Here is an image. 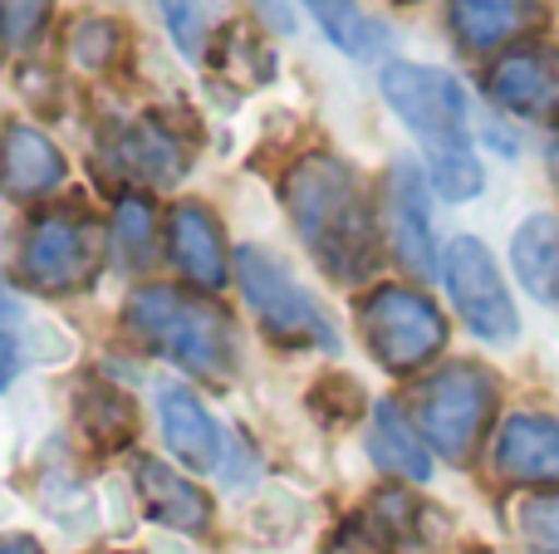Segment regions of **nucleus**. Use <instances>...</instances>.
Here are the masks:
<instances>
[{
	"mask_svg": "<svg viewBox=\"0 0 559 554\" xmlns=\"http://www.w3.org/2000/svg\"><path fill=\"white\" fill-rule=\"evenodd\" d=\"M285 206L295 231L305 236L309 255L319 261V270L338 285H358L378 270V221L368 212V196L358 186L354 167H344L329 153L299 157L285 172Z\"/></svg>",
	"mask_w": 559,
	"mask_h": 554,
	"instance_id": "obj_1",
	"label": "nucleus"
},
{
	"mask_svg": "<svg viewBox=\"0 0 559 554\" xmlns=\"http://www.w3.org/2000/svg\"><path fill=\"white\" fill-rule=\"evenodd\" d=\"M383 88L388 108L413 128V137L423 143L427 157V177L432 186L447 196V202H472L481 192L486 172L481 157L472 147V123H466V88L456 74L432 64H407V59H393L383 64Z\"/></svg>",
	"mask_w": 559,
	"mask_h": 554,
	"instance_id": "obj_2",
	"label": "nucleus"
},
{
	"mask_svg": "<svg viewBox=\"0 0 559 554\" xmlns=\"http://www.w3.org/2000/svg\"><path fill=\"white\" fill-rule=\"evenodd\" d=\"M128 329L143 344H153L157 353H167L173 363H182L187 373L206 383H226L236 369V349H231V324L216 304L192 300L182 290L167 285H147V290L128 294L123 310Z\"/></svg>",
	"mask_w": 559,
	"mask_h": 554,
	"instance_id": "obj_3",
	"label": "nucleus"
},
{
	"mask_svg": "<svg viewBox=\"0 0 559 554\" xmlns=\"http://www.w3.org/2000/svg\"><path fill=\"white\" fill-rule=\"evenodd\" d=\"M491 412H496V378L481 363H447L417 393V432L447 461L472 457L481 432L491 427Z\"/></svg>",
	"mask_w": 559,
	"mask_h": 554,
	"instance_id": "obj_4",
	"label": "nucleus"
},
{
	"mask_svg": "<svg viewBox=\"0 0 559 554\" xmlns=\"http://www.w3.org/2000/svg\"><path fill=\"white\" fill-rule=\"evenodd\" d=\"M358 329L368 339V353L388 373H417L447 344L442 310L423 290H407V285H378L358 310Z\"/></svg>",
	"mask_w": 559,
	"mask_h": 554,
	"instance_id": "obj_5",
	"label": "nucleus"
},
{
	"mask_svg": "<svg viewBox=\"0 0 559 554\" xmlns=\"http://www.w3.org/2000/svg\"><path fill=\"white\" fill-rule=\"evenodd\" d=\"M108 251V236L98 221L79 212H45L25 236V251H20V275L25 285L45 294H64L79 290L98 275Z\"/></svg>",
	"mask_w": 559,
	"mask_h": 554,
	"instance_id": "obj_6",
	"label": "nucleus"
},
{
	"mask_svg": "<svg viewBox=\"0 0 559 554\" xmlns=\"http://www.w3.org/2000/svg\"><path fill=\"white\" fill-rule=\"evenodd\" d=\"M236 280H241L246 300H251L255 320L265 324L271 339L334 349V329H329V320L319 314V304L299 290L295 275H289L271 251H261V245H241V251H236Z\"/></svg>",
	"mask_w": 559,
	"mask_h": 554,
	"instance_id": "obj_7",
	"label": "nucleus"
},
{
	"mask_svg": "<svg viewBox=\"0 0 559 554\" xmlns=\"http://www.w3.org/2000/svg\"><path fill=\"white\" fill-rule=\"evenodd\" d=\"M442 280L452 290L456 314L466 320V329L486 344H511L521 334V314L511 304L501 270H496L491 251L476 236H456L442 255Z\"/></svg>",
	"mask_w": 559,
	"mask_h": 554,
	"instance_id": "obj_8",
	"label": "nucleus"
},
{
	"mask_svg": "<svg viewBox=\"0 0 559 554\" xmlns=\"http://www.w3.org/2000/svg\"><path fill=\"white\" fill-rule=\"evenodd\" d=\"M486 94L496 108L531 123H555L559 118V45L545 39H521L501 49L486 69Z\"/></svg>",
	"mask_w": 559,
	"mask_h": 554,
	"instance_id": "obj_9",
	"label": "nucleus"
},
{
	"mask_svg": "<svg viewBox=\"0 0 559 554\" xmlns=\"http://www.w3.org/2000/svg\"><path fill=\"white\" fill-rule=\"evenodd\" d=\"M496 471L515 486L559 491V422L545 412H515L496 432Z\"/></svg>",
	"mask_w": 559,
	"mask_h": 554,
	"instance_id": "obj_10",
	"label": "nucleus"
},
{
	"mask_svg": "<svg viewBox=\"0 0 559 554\" xmlns=\"http://www.w3.org/2000/svg\"><path fill=\"white\" fill-rule=\"evenodd\" d=\"M388 241H393L397 261L413 275H437V245H432V212H427V186L413 162H397L388 177Z\"/></svg>",
	"mask_w": 559,
	"mask_h": 554,
	"instance_id": "obj_11",
	"label": "nucleus"
},
{
	"mask_svg": "<svg viewBox=\"0 0 559 554\" xmlns=\"http://www.w3.org/2000/svg\"><path fill=\"white\" fill-rule=\"evenodd\" d=\"M452 35L472 55L511 49L540 25V0H447Z\"/></svg>",
	"mask_w": 559,
	"mask_h": 554,
	"instance_id": "obj_12",
	"label": "nucleus"
},
{
	"mask_svg": "<svg viewBox=\"0 0 559 554\" xmlns=\"http://www.w3.org/2000/svg\"><path fill=\"white\" fill-rule=\"evenodd\" d=\"M64 153L49 143L39 128L29 123H10L0 137V192L15 202H35V196L55 192L64 182Z\"/></svg>",
	"mask_w": 559,
	"mask_h": 554,
	"instance_id": "obj_13",
	"label": "nucleus"
},
{
	"mask_svg": "<svg viewBox=\"0 0 559 554\" xmlns=\"http://www.w3.org/2000/svg\"><path fill=\"white\" fill-rule=\"evenodd\" d=\"M133 481H138V501H143V510L157 526H173V530H182V535H202V530L212 526V501H206V491L192 486V481H187L182 471H173L167 461L138 457Z\"/></svg>",
	"mask_w": 559,
	"mask_h": 554,
	"instance_id": "obj_14",
	"label": "nucleus"
},
{
	"mask_svg": "<svg viewBox=\"0 0 559 554\" xmlns=\"http://www.w3.org/2000/svg\"><path fill=\"white\" fill-rule=\"evenodd\" d=\"M167 245H173V261L197 290H222L226 285V241L222 226L206 206L182 202L167 216Z\"/></svg>",
	"mask_w": 559,
	"mask_h": 554,
	"instance_id": "obj_15",
	"label": "nucleus"
},
{
	"mask_svg": "<svg viewBox=\"0 0 559 554\" xmlns=\"http://www.w3.org/2000/svg\"><path fill=\"white\" fill-rule=\"evenodd\" d=\"M157 418H163L167 447H173L192 471H216L222 467V427H216L212 412H206L187 388L167 383V388L157 393Z\"/></svg>",
	"mask_w": 559,
	"mask_h": 554,
	"instance_id": "obj_16",
	"label": "nucleus"
},
{
	"mask_svg": "<svg viewBox=\"0 0 559 554\" xmlns=\"http://www.w3.org/2000/svg\"><path fill=\"white\" fill-rule=\"evenodd\" d=\"M511 265L540 304H559V216L535 212L515 226Z\"/></svg>",
	"mask_w": 559,
	"mask_h": 554,
	"instance_id": "obj_17",
	"label": "nucleus"
},
{
	"mask_svg": "<svg viewBox=\"0 0 559 554\" xmlns=\"http://www.w3.org/2000/svg\"><path fill=\"white\" fill-rule=\"evenodd\" d=\"M118 167L147 186H173L187 167V147L177 133H167L157 118H138L123 137H118Z\"/></svg>",
	"mask_w": 559,
	"mask_h": 554,
	"instance_id": "obj_18",
	"label": "nucleus"
},
{
	"mask_svg": "<svg viewBox=\"0 0 559 554\" xmlns=\"http://www.w3.org/2000/svg\"><path fill=\"white\" fill-rule=\"evenodd\" d=\"M368 451L383 471L403 481H427L432 477V451H427V437L403 418L397 402H378L373 408V432H368Z\"/></svg>",
	"mask_w": 559,
	"mask_h": 554,
	"instance_id": "obj_19",
	"label": "nucleus"
},
{
	"mask_svg": "<svg viewBox=\"0 0 559 554\" xmlns=\"http://www.w3.org/2000/svg\"><path fill=\"white\" fill-rule=\"evenodd\" d=\"M305 10L314 15V25L329 35V45H338L344 55H354V59H373L378 45L388 39V29L373 25V20L358 10V0H305Z\"/></svg>",
	"mask_w": 559,
	"mask_h": 554,
	"instance_id": "obj_20",
	"label": "nucleus"
},
{
	"mask_svg": "<svg viewBox=\"0 0 559 554\" xmlns=\"http://www.w3.org/2000/svg\"><path fill=\"white\" fill-rule=\"evenodd\" d=\"M79 427H84L88 437L98 442V447L118 451L123 442H133L138 412H133V402H128L118 388H104V383H94V388H84V398H79Z\"/></svg>",
	"mask_w": 559,
	"mask_h": 554,
	"instance_id": "obj_21",
	"label": "nucleus"
},
{
	"mask_svg": "<svg viewBox=\"0 0 559 554\" xmlns=\"http://www.w3.org/2000/svg\"><path fill=\"white\" fill-rule=\"evenodd\" d=\"M108 241H114L118 261L128 265V270H147L157 255V221H153V202L147 196H123L114 212V231H108Z\"/></svg>",
	"mask_w": 559,
	"mask_h": 554,
	"instance_id": "obj_22",
	"label": "nucleus"
},
{
	"mask_svg": "<svg viewBox=\"0 0 559 554\" xmlns=\"http://www.w3.org/2000/svg\"><path fill=\"white\" fill-rule=\"evenodd\" d=\"M163 20L173 29V45L187 59H206V45H212V0H163Z\"/></svg>",
	"mask_w": 559,
	"mask_h": 554,
	"instance_id": "obj_23",
	"label": "nucleus"
},
{
	"mask_svg": "<svg viewBox=\"0 0 559 554\" xmlns=\"http://www.w3.org/2000/svg\"><path fill=\"white\" fill-rule=\"evenodd\" d=\"M515 530L531 545V554H559V491L550 496H531L515 510Z\"/></svg>",
	"mask_w": 559,
	"mask_h": 554,
	"instance_id": "obj_24",
	"label": "nucleus"
},
{
	"mask_svg": "<svg viewBox=\"0 0 559 554\" xmlns=\"http://www.w3.org/2000/svg\"><path fill=\"white\" fill-rule=\"evenodd\" d=\"M114 49H118V25L104 15H84L74 25V35H69V55L84 69H104L114 59Z\"/></svg>",
	"mask_w": 559,
	"mask_h": 554,
	"instance_id": "obj_25",
	"label": "nucleus"
},
{
	"mask_svg": "<svg viewBox=\"0 0 559 554\" xmlns=\"http://www.w3.org/2000/svg\"><path fill=\"white\" fill-rule=\"evenodd\" d=\"M49 10H55V0H0V29L15 49H29L45 35Z\"/></svg>",
	"mask_w": 559,
	"mask_h": 554,
	"instance_id": "obj_26",
	"label": "nucleus"
},
{
	"mask_svg": "<svg viewBox=\"0 0 559 554\" xmlns=\"http://www.w3.org/2000/svg\"><path fill=\"white\" fill-rule=\"evenodd\" d=\"M20 369V344H15V304L5 300V290H0V388H10V378H15Z\"/></svg>",
	"mask_w": 559,
	"mask_h": 554,
	"instance_id": "obj_27",
	"label": "nucleus"
},
{
	"mask_svg": "<svg viewBox=\"0 0 559 554\" xmlns=\"http://www.w3.org/2000/svg\"><path fill=\"white\" fill-rule=\"evenodd\" d=\"M0 554H45V550H39L29 535H5L0 540Z\"/></svg>",
	"mask_w": 559,
	"mask_h": 554,
	"instance_id": "obj_28",
	"label": "nucleus"
},
{
	"mask_svg": "<svg viewBox=\"0 0 559 554\" xmlns=\"http://www.w3.org/2000/svg\"><path fill=\"white\" fill-rule=\"evenodd\" d=\"M550 162H555V177H559V143H555V153H550Z\"/></svg>",
	"mask_w": 559,
	"mask_h": 554,
	"instance_id": "obj_29",
	"label": "nucleus"
}]
</instances>
